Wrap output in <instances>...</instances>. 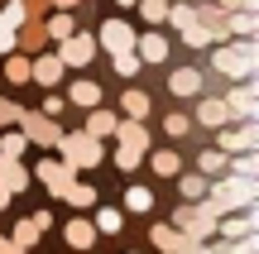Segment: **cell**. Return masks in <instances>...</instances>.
<instances>
[{"mask_svg": "<svg viewBox=\"0 0 259 254\" xmlns=\"http://www.w3.org/2000/svg\"><path fill=\"white\" fill-rule=\"evenodd\" d=\"M34 178L48 187V197L63 201V192H67V182L77 178V168H72V163H63V159L53 154V159H38V163H34Z\"/></svg>", "mask_w": 259, "mask_h": 254, "instance_id": "9", "label": "cell"}, {"mask_svg": "<svg viewBox=\"0 0 259 254\" xmlns=\"http://www.w3.org/2000/svg\"><path fill=\"white\" fill-rule=\"evenodd\" d=\"M29 221H34L38 230H53V211H34V216H29Z\"/></svg>", "mask_w": 259, "mask_h": 254, "instance_id": "45", "label": "cell"}, {"mask_svg": "<svg viewBox=\"0 0 259 254\" xmlns=\"http://www.w3.org/2000/svg\"><path fill=\"white\" fill-rule=\"evenodd\" d=\"M0 254H29V249H19L15 240H0Z\"/></svg>", "mask_w": 259, "mask_h": 254, "instance_id": "46", "label": "cell"}, {"mask_svg": "<svg viewBox=\"0 0 259 254\" xmlns=\"http://www.w3.org/2000/svg\"><path fill=\"white\" fill-rule=\"evenodd\" d=\"M120 211H135V216H149V211H154V187H144V182L125 187V207H120Z\"/></svg>", "mask_w": 259, "mask_h": 254, "instance_id": "27", "label": "cell"}, {"mask_svg": "<svg viewBox=\"0 0 259 254\" xmlns=\"http://www.w3.org/2000/svg\"><path fill=\"white\" fill-rule=\"evenodd\" d=\"M82 0H53V10H77Z\"/></svg>", "mask_w": 259, "mask_h": 254, "instance_id": "47", "label": "cell"}, {"mask_svg": "<svg viewBox=\"0 0 259 254\" xmlns=\"http://www.w3.org/2000/svg\"><path fill=\"white\" fill-rule=\"evenodd\" d=\"M135 58H139L144 67L168 63V34H158V29H144V34H135Z\"/></svg>", "mask_w": 259, "mask_h": 254, "instance_id": "13", "label": "cell"}, {"mask_svg": "<svg viewBox=\"0 0 259 254\" xmlns=\"http://www.w3.org/2000/svg\"><path fill=\"white\" fill-rule=\"evenodd\" d=\"M202 86H206L202 67H178V72H168V91H173L178 101H192V96H202Z\"/></svg>", "mask_w": 259, "mask_h": 254, "instance_id": "16", "label": "cell"}, {"mask_svg": "<svg viewBox=\"0 0 259 254\" xmlns=\"http://www.w3.org/2000/svg\"><path fill=\"white\" fill-rule=\"evenodd\" d=\"M163 5H168V0H163Z\"/></svg>", "mask_w": 259, "mask_h": 254, "instance_id": "53", "label": "cell"}, {"mask_svg": "<svg viewBox=\"0 0 259 254\" xmlns=\"http://www.w3.org/2000/svg\"><path fill=\"white\" fill-rule=\"evenodd\" d=\"M53 53H58V63H63V67L82 72V67H92V63H96V53H101V48H96V34H82V29H72V34H67L63 43L53 48Z\"/></svg>", "mask_w": 259, "mask_h": 254, "instance_id": "4", "label": "cell"}, {"mask_svg": "<svg viewBox=\"0 0 259 254\" xmlns=\"http://www.w3.org/2000/svg\"><path fill=\"white\" fill-rule=\"evenodd\" d=\"M216 149L221 154H245V149H259V120H231L216 130Z\"/></svg>", "mask_w": 259, "mask_h": 254, "instance_id": "6", "label": "cell"}, {"mask_svg": "<svg viewBox=\"0 0 259 254\" xmlns=\"http://www.w3.org/2000/svg\"><path fill=\"white\" fill-rule=\"evenodd\" d=\"M130 254H144V249H130Z\"/></svg>", "mask_w": 259, "mask_h": 254, "instance_id": "51", "label": "cell"}, {"mask_svg": "<svg viewBox=\"0 0 259 254\" xmlns=\"http://www.w3.org/2000/svg\"><path fill=\"white\" fill-rule=\"evenodd\" d=\"M111 67H115L120 77H135L144 63H139V58H135V48H130V53H111Z\"/></svg>", "mask_w": 259, "mask_h": 254, "instance_id": "38", "label": "cell"}, {"mask_svg": "<svg viewBox=\"0 0 259 254\" xmlns=\"http://www.w3.org/2000/svg\"><path fill=\"white\" fill-rule=\"evenodd\" d=\"M63 201H67L72 211H92V207H96L101 197H96V187H92V182L72 178V182H67V192H63Z\"/></svg>", "mask_w": 259, "mask_h": 254, "instance_id": "21", "label": "cell"}, {"mask_svg": "<svg viewBox=\"0 0 259 254\" xmlns=\"http://www.w3.org/2000/svg\"><path fill=\"white\" fill-rule=\"evenodd\" d=\"M135 34L139 29L130 24V19L111 15V19H101V29H96V48H106V58L111 53H130V48H135Z\"/></svg>", "mask_w": 259, "mask_h": 254, "instance_id": "7", "label": "cell"}, {"mask_svg": "<svg viewBox=\"0 0 259 254\" xmlns=\"http://www.w3.org/2000/svg\"><path fill=\"white\" fill-rule=\"evenodd\" d=\"M115 5H120V10H135V0H115Z\"/></svg>", "mask_w": 259, "mask_h": 254, "instance_id": "49", "label": "cell"}, {"mask_svg": "<svg viewBox=\"0 0 259 254\" xmlns=\"http://www.w3.org/2000/svg\"><path fill=\"white\" fill-rule=\"evenodd\" d=\"M149 168H154V178H178L183 173V154L178 149H154L149 154Z\"/></svg>", "mask_w": 259, "mask_h": 254, "instance_id": "24", "label": "cell"}, {"mask_svg": "<svg viewBox=\"0 0 259 254\" xmlns=\"http://www.w3.org/2000/svg\"><path fill=\"white\" fill-rule=\"evenodd\" d=\"M53 154L63 163H72L77 173H92V168H101V163H106V144L92 139L87 130H63V134H58V144H53Z\"/></svg>", "mask_w": 259, "mask_h": 254, "instance_id": "3", "label": "cell"}, {"mask_svg": "<svg viewBox=\"0 0 259 254\" xmlns=\"http://www.w3.org/2000/svg\"><path fill=\"white\" fill-rule=\"evenodd\" d=\"M211 72H221L226 82H245L259 72V43L254 38H226L211 48Z\"/></svg>", "mask_w": 259, "mask_h": 254, "instance_id": "1", "label": "cell"}, {"mask_svg": "<svg viewBox=\"0 0 259 254\" xmlns=\"http://www.w3.org/2000/svg\"><path fill=\"white\" fill-rule=\"evenodd\" d=\"M19 134H24L34 149H53L58 144V134H63V125L53 120V115H44V111H19Z\"/></svg>", "mask_w": 259, "mask_h": 254, "instance_id": "5", "label": "cell"}, {"mask_svg": "<svg viewBox=\"0 0 259 254\" xmlns=\"http://www.w3.org/2000/svg\"><path fill=\"white\" fill-rule=\"evenodd\" d=\"M72 29H77V19H72V10H48V15H44V34L53 38V43H63V38L72 34Z\"/></svg>", "mask_w": 259, "mask_h": 254, "instance_id": "23", "label": "cell"}, {"mask_svg": "<svg viewBox=\"0 0 259 254\" xmlns=\"http://www.w3.org/2000/svg\"><path fill=\"white\" fill-rule=\"evenodd\" d=\"M67 106H77V111H92V106H106V91L101 82H92V77H77V82H67Z\"/></svg>", "mask_w": 259, "mask_h": 254, "instance_id": "15", "label": "cell"}, {"mask_svg": "<svg viewBox=\"0 0 259 254\" xmlns=\"http://www.w3.org/2000/svg\"><path fill=\"white\" fill-rule=\"evenodd\" d=\"M19 111H24L19 101H10V96H0V130H5V125H15V120H19Z\"/></svg>", "mask_w": 259, "mask_h": 254, "instance_id": "41", "label": "cell"}, {"mask_svg": "<svg viewBox=\"0 0 259 254\" xmlns=\"http://www.w3.org/2000/svg\"><path fill=\"white\" fill-rule=\"evenodd\" d=\"M149 111H154V101H149V91H139V86H130L120 96V115L125 120H149Z\"/></svg>", "mask_w": 259, "mask_h": 254, "instance_id": "22", "label": "cell"}, {"mask_svg": "<svg viewBox=\"0 0 259 254\" xmlns=\"http://www.w3.org/2000/svg\"><path fill=\"white\" fill-rule=\"evenodd\" d=\"M139 163H144V149H130V144L115 149V168H120V173H135Z\"/></svg>", "mask_w": 259, "mask_h": 254, "instance_id": "36", "label": "cell"}, {"mask_svg": "<svg viewBox=\"0 0 259 254\" xmlns=\"http://www.w3.org/2000/svg\"><path fill=\"white\" fill-rule=\"evenodd\" d=\"M197 101V111H192V125H206V130H221V125H231V111H226V101L221 96H192Z\"/></svg>", "mask_w": 259, "mask_h": 254, "instance_id": "12", "label": "cell"}, {"mask_svg": "<svg viewBox=\"0 0 259 254\" xmlns=\"http://www.w3.org/2000/svg\"><path fill=\"white\" fill-rule=\"evenodd\" d=\"M111 139H120V144H130V149H144L149 154V125L144 120H125V115H120V125H115Z\"/></svg>", "mask_w": 259, "mask_h": 254, "instance_id": "20", "label": "cell"}, {"mask_svg": "<svg viewBox=\"0 0 259 254\" xmlns=\"http://www.w3.org/2000/svg\"><path fill=\"white\" fill-rule=\"evenodd\" d=\"M63 254H72V249H63Z\"/></svg>", "mask_w": 259, "mask_h": 254, "instance_id": "52", "label": "cell"}, {"mask_svg": "<svg viewBox=\"0 0 259 254\" xmlns=\"http://www.w3.org/2000/svg\"><path fill=\"white\" fill-rule=\"evenodd\" d=\"M0 187H5V192H24L29 187L24 159H5V154H0Z\"/></svg>", "mask_w": 259, "mask_h": 254, "instance_id": "19", "label": "cell"}, {"mask_svg": "<svg viewBox=\"0 0 259 254\" xmlns=\"http://www.w3.org/2000/svg\"><path fill=\"white\" fill-rule=\"evenodd\" d=\"M38 111H44V115H53V120H58V115L67 111V101H63V96H58V91H48V96H44V106H38Z\"/></svg>", "mask_w": 259, "mask_h": 254, "instance_id": "42", "label": "cell"}, {"mask_svg": "<svg viewBox=\"0 0 259 254\" xmlns=\"http://www.w3.org/2000/svg\"><path fill=\"white\" fill-rule=\"evenodd\" d=\"M115 125H120V115H115V111H106V106H92V111H87V125H82V130L87 134H92V139H111V134H115Z\"/></svg>", "mask_w": 259, "mask_h": 254, "instance_id": "17", "label": "cell"}, {"mask_svg": "<svg viewBox=\"0 0 259 254\" xmlns=\"http://www.w3.org/2000/svg\"><path fill=\"white\" fill-rule=\"evenodd\" d=\"M216 254H259V235H240V240H211Z\"/></svg>", "mask_w": 259, "mask_h": 254, "instance_id": "35", "label": "cell"}, {"mask_svg": "<svg viewBox=\"0 0 259 254\" xmlns=\"http://www.w3.org/2000/svg\"><path fill=\"white\" fill-rule=\"evenodd\" d=\"M10 201H15V192H5V187H0V211H5Z\"/></svg>", "mask_w": 259, "mask_h": 254, "instance_id": "48", "label": "cell"}, {"mask_svg": "<svg viewBox=\"0 0 259 254\" xmlns=\"http://www.w3.org/2000/svg\"><path fill=\"white\" fill-rule=\"evenodd\" d=\"M221 101H226V111H231V120H259V82L254 77L235 82Z\"/></svg>", "mask_w": 259, "mask_h": 254, "instance_id": "8", "label": "cell"}, {"mask_svg": "<svg viewBox=\"0 0 259 254\" xmlns=\"http://www.w3.org/2000/svg\"><path fill=\"white\" fill-rule=\"evenodd\" d=\"M206 182H211V178H206V173H178V192H183V201H202L206 197Z\"/></svg>", "mask_w": 259, "mask_h": 254, "instance_id": "28", "label": "cell"}, {"mask_svg": "<svg viewBox=\"0 0 259 254\" xmlns=\"http://www.w3.org/2000/svg\"><path fill=\"white\" fill-rule=\"evenodd\" d=\"M163 134L168 139H187V134H192V115L187 111H168L163 115Z\"/></svg>", "mask_w": 259, "mask_h": 254, "instance_id": "33", "label": "cell"}, {"mask_svg": "<svg viewBox=\"0 0 259 254\" xmlns=\"http://www.w3.org/2000/svg\"><path fill=\"white\" fill-rule=\"evenodd\" d=\"M135 5H139V15H144V24H163V15H168L163 0H135Z\"/></svg>", "mask_w": 259, "mask_h": 254, "instance_id": "39", "label": "cell"}, {"mask_svg": "<svg viewBox=\"0 0 259 254\" xmlns=\"http://www.w3.org/2000/svg\"><path fill=\"white\" fill-rule=\"evenodd\" d=\"M5 82L10 86H24L29 82V53H19V48H15V53H5Z\"/></svg>", "mask_w": 259, "mask_h": 254, "instance_id": "32", "label": "cell"}, {"mask_svg": "<svg viewBox=\"0 0 259 254\" xmlns=\"http://www.w3.org/2000/svg\"><path fill=\"white\" fill-rule=\"evenodd\" d=\"M63 245L72 249V254H87L96 245V226H92V216H67V226H63Z\"/></svg>", "mask_w": 259, "mask_h": 254, "instance_id": "14", "label": "cell"}, {"mask_svg": "<svg viewBox=\"0 0 259 254\" xmlns=\"http://www.w3.org/2000/svg\"><path fill=\"white\" fill-rule=\"evenodd\" d=\"M15 34H19V29L0 24V58H5V53H15Z\"/></svg>", "mask_w": 259, "mask_h": 254, "instance_id": "43", "label": "cell"}, {"mask_svg": "<svg viewBox=\"0 0 259 254\" xmlns=\"http://www.w3.org/2000/svg\"><path fill=\"white\" fill-rule=\"evenodd\" d=\"M24 10H29V19H44L53 10V0H24Z\"/></svg>", "mask_w": 259, "mask_h": 254, "instance_id": "44", "label": "cell"}, {"mask_svg": "<svg viewBox=\"0 0 259 254\" xmlns=\"http://www.w3.org/2000/svg\"><path fill=\"white\" fill-rule=\"evenodd\" d=\"M226 163H231V154H221L216 144L197 154V173H206V178H221V173H226Z\"/></svg>", "mask_w": 259, "mask_h": 254, "instance_id": "29", "label": "cell"}, {"mask_svg": "<svg viewBox=\"0 0 259 254\" xmlns=\"http://www.w3.org/2000/svg\"><path fill=\"white\" fill-rule=\"evenodd\" d=\"M29 19V10H24V0H10L5 10H0V24H10V29H19Z\"/></svg>", "mask_w": 259, "mask_h": 254, "instance_id": "40", "label": "cell"}, {"mask_svg": "<svg viewBox=\"0 0 259 254\" xmlns=\"http://www.w3.org/2000/svg\"><path fill=\"white\" fill-rule=\"evenodd\" d=\"M149 245H154L158 254H178V249H183V230L163 221V226H154V230H149Z\"/></svg>", "mask_w": 259, "mask_h": 254, "instance_id": "26", "label": "cell"}, {"mask_svg": "<svg viewBox=\"0 0 259 254\" xmlns=\"http://www.w3.org/2000/svg\"><path fill=\"white\" fill-rule=\"evenodd\" d=\"M178 34H183V43H187V48H211V34H206L197 19H192L187 29H178Z\"/></svg>", "mask_w": 259, "mask_h": 254, "instance_id": "37", "label": "cell"}, {"mask_svg": "<svg viewBox=\"0 0 259 254\" xmlns=\"http://www.w3.org/2000/svg\"><path fill=\"white\" fill-rule=\"evenodd\" d=\"M0 154H5V159H24L29 154V139L19 134V125H5V130H0Z\"/></svg>", "mask_w": 259, "mask_h": 254, "instance_id": "30", "label": "cell"}, {"mask_svg": "<svg viewBox=\"0 0 259 254\" xmlns=\"http://www.w3.org/2000/svg\"><path fill=\"white\" fill-rule=\"evenodd\" d=\"M92 226H96V235H120V230H125V211L96 201V207H92Z\"/></svg>", "mask_w": 259, "mask_h": 254, "instance_id": "18", "label": "cell"}, {"mask_svg": "<svg viewBox=\"0 0 259 254\" xmlns=\"http://www.w3.org/2000/svg\"><path fill=\"white\" fill-rule=\"evenodd\" d=\"M240 235H259V207L216 216V240H240Z\"/></svg>", "mask_w": 259, "mask_h": 254, "instance_id": "10", "label": "cell"}, {"mask_svg": "<svg viewBox=\"0 0 259 254\" xmlns=\"http://www.w3.org/2000/svg\"><path fill=\"white\" fill-rule=\"evenodd\" d=\"M63 77H67V67L58 63V53H48V48H44V53L29 58V82H38L44 91H58V82H63Z\"/></svg>", "mask_w": 259, "mask_h": 254, "instance_id": "11", "label": "cell"}, {"mask_svg": "<svg viewBox=\"0 0 259 254\" xmlns=\"http://www.w3.org/2000/svg\"><path fill=\"white\" fill-rule=\"evenodd\" d=\"M10 240H15V245H19V249H34V245H38V240H44V230H38V226H34V221H29V216H24V221H15V230H10Z\"/></svg>", "mask_w": 259, "mask_h": 254, "instance_id": "34", "label": "cell"}, {"mask_svg": "<svg viewBox=\"0 0 259 254\" xmlns=\"http://www.w3.org/2000/svg\"><path fill=\"white\" fill-rule=\"evenodd\" d=\"M226 34H231V38H254L259 34V15H250V10H231V15H226Z\"/></svg>", "mask_w": 259, "mask_h": 254, "instance_id": "25", "label": "cell"}, {"mask_svg": "<svg viewBox=\"0 0 259 254\" xmlns=\"http://www.w3.org/2000/svg\"><path fill=\"white\" fill-rule=\"evenodd\" d=\"M226 173H235V178H259V149L231 154V163H226Z\"/></svg>", "mask_w": 259, "mask_h": 254, "instance_id": "31", "label": "cell"}, {"mask_svg": "<svg viewBox=\"0 0 259 254\" xmlns=\"http://www.w3.org/2000/svg\"><path fill=\"white\" fill-rule=\"evenodd\" d=\"M206 201H211L216 211H245L259 201V178H235V173H221V178L206 182Z\"/></svg>", "mask_w": 259, "mask_h": 254, "instance_id": "2", "label": "cell"}, {"mask_svg": "<svg viewBox=\"0 0 259 254\" xmlns=\"http://www.w3.org/2000/svg\"><path fill=\"white\" fill-rule=\"evenodd\" d=\"M197 254H216V249H211V240H206V245H202V249H197Z\"/></svg>", "mask_w": 259, "mask_h": 254, "instance_id": "50", "label": "cell"}]
</instances>
